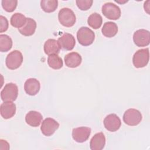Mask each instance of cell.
I'll return each instance as SVG.
<instances>
[{
    "instance_id": "6da1fadb",
    "label": "cell",
    "mask_w": 150,
    "mask_h": 150,
    "mask_svg": "<svg viewBox=\"0 0 150 150\" xmlns=\"http://www.w3.org/2000/svg\"><path fill=\"white\" fill-rule=\"evenodd\" d=\"M77 38L80 45L87 46L91 45L95 39L94 32L88 27H81L77 32Z\"/></svg>"
},
{
    "instance_id": "7a4b0ae2",
    "label": "cell",
    "mask_w": 150,
    "mask_h": 150,
    "mask_svg": "<svg viewBox=\"0 0 150 150\" xmlns=\"http://www.w3.org/2000/svg\"><path fill=\"white\" fill-rule=\"evenodd\" d=\"M59 21L65 27H71L76 23V15L74 12L68 8H63L58 13Z\"/></svg>"
},
{
    "instance_id": "3957f363",
    "label": "cell",
    "mask_w": 150,
    "mask_h": 150,
    "mask_svg": "<svg viewBox=\"0 0 150 150\" xmlns=\"http://www.w3.org/2000/svg\"><path fill=\"white\" fill-rule=\"evenodd\" d=\"M149 59V49H141L137 50L132 57V63L136 68H141L146 66Z\"/></svg>"
},
{
    "instance_id": "277c9868",
    "label": "cell",
    "mask_w": 150,
    "mask_h": 150,
    "mask_svg": "<svg viewBox=\"0 0 150 150\" xmlns=\"http://www.w3.org/2000/svg\"><path fill=\"white\" fill-rule=\"evenodd\" d=\"M23 62V55L22 53L15 50L9 53L5 60L6 67L10 70H15L20 67Z\"/></svg>"
},
{
    "instance_id": "5b68a950",
    "label": "cell",
    "mask_w": 150,
    "mask_h": 150,
    "mask_svg": "<svg viewBox=\"0 0 150 150\" xmlns=\"http://www.w3.org/2000/svg\"><path fill=\"white\" fill-rule=\"evenodd\" d=\"M18 95V88L16 84L13 83H9L5 84L1 92V98L5 101H13Z\"/></svg>"
},
{
    "instance_id": "8992f818",
    "label": "cell",
    "mask_w": 150,
    "mask_h": 150,
    "mask_svg": "<svg viewBox=\"0 0 150 150\" xmlns=\"http://www.w3.org/2000/svg\"><path fill=\"white\" fill-rule=\"evenodd\" d=\"M142 118L139 111L134 108L126 110L123 115V121L128 125L136 126L140 123Z\"/></svg>"
},
{
    "instance_id": "52a82bcc",
    "label": "cell",
    "mask_w": 150,
    "mask_h": 150,
    "mask_svg": "<svg viewBox=\"0 0 150 150\" xmlns=\"http://www.w3.org/2000/svg\"><path fill=\"white\" fill-rule=\"evenodd\" d=\"M102 13L108 19L117 20L121 16V9L112 2H107L102 6Z\"/></svg>"
},
{
    "instance_id": "ba28073f",
    "label": "cell",
    "mask_w": 150,
    "mask_h": 150,
    "mask_svg": "<svg viewBox=\"0 0 150 150\" xmlns=\"http://www.w3.org/2000/svg\"><path fill=\"white\" fill-rule=\"evenodd\" d=\"M133 40L138 47L148 46L150 42L149 31L143 29L136 30L133 35Z\"/></svg>"
},
{
    "instance_id": "9c48e42d",
    "label": "cell",
    "mask_w": 150,
    "mask_h": 150,
    "mask_svg": "<svg viewBox=\"0 0 150 150\" xmlns=\"http://www.w3.org/2000/svg\"><path fill=\"white\" fill-rule=\"evenodd\" d=\"M59 127V124L53 118H47L43 120L40 127L42 133L47 137L53 135Z\"/></svg>"
},
{
    "instance_id": "30bf717a",
    "label": "cell",
    "mask_w": 150,
    "mask_h": 150,
    "mask_svg": "<svg viewBox=\"0 0 150 150\" xmlns=\"http://www.w3.org/2000/svg\"><path fill=\"white\" fill-rule=\"evenodd\" d=\"M103 122L106 129L111 132L117 131L121 125L120 118L115 114H110L107 115Z\"/></svg>"
},
{
    "instance_id": "8fae6325",
    "label": "cell",
    "mask_w": 150,
    "mask_h": 150,
    "mask_svg": "<svg viewBox=\"0 0 150 150\" xmlns=\"http://www.w3.org/2000/svg\"><path fill=\"white\" fill-rule=\"evenodd\" d=\"M91 134V128L89 127H81L74 128L72 131L73 139L79 143L86 141Z\"/></svg>"
},
{
    "instance_id": "7c38bea8",
    "label": "cell",
    "mask_w": 150,
    "mask_h": 150,
    "mask_svg": "<svg viewBox=\"0 0 150 150\" xmlns=\"http://www.w3.org/2000/svg\"><path fill=\"white\" fill-rule=\"evenodd\" d=\"M60 48L64 50H72L76 45L74 36L69 33H64L57 40Z\"/></svg>"
},
{
    "instance_id": "4fadbf2b",
    "label": "cell",
    "mask_w": 150,
    "mask_h": 150,
    "mask_svg": "<svg viewBox=\"0 0 150 150\" xmlns=\"http://www.w3.org/2000/svg\"><path fill=\"white\" fill-rule=\"evenodd\" d=\"M0 112L4 119H9L15 114L16 105L12 101H5L1 104Z\"/></svg>"
},
{
    "instance_id": "5bb4252c",
    "label": "cell",
    "mask_w": 150,
    "mask_h": 150,
    "mask_svg": "<svg viewBox=\"0 0 150 150\" xmlns=\"http://www.w3.org/2000/svg\"><path fill=\"white\" fill-rule=\"evenodd\" d=\"M40 84L39 81L35 78H30L26 80L24 84V90L26 94L35 96L39 91Z\"/></svg>"
},
{
    "instance_id": "9a60e30c",
    "label": "cell",
    "mask_w": 150,
    "mask_h": 150,
    "mask_svg": "<svg viewBox=\"0 0 150 150\" xmlns=\"http://www.w3.org/2000/svg\"><path fill=\"white\" fill-rule=\"evenodd\" d=\"M105 144V137L103 132L96 134L91 139L90 148L91 150H101Z\"/></svg>"
},
{
    "instance_id": "2e32d148",
    "label": "cell",
    "mask_w": 150,
    "mask_h": 150,
    "mask_svg": "<svg viewBox=\"0 0 150 150\" xmlns=\"http://www.w3.org/2000/svg\"><path fill=\"white\" fill-rule=\"evenodd\" d=\"M64 62L66 66L70 68H75L80 66L82 59L80 54L77 52H71L64 56Z\"/></svg>"
},
{
    "instance_id": "e0dca14e",
    "label": "cell",
    "mask_w": 150,
    "mask_h": 150,
    "mask_svg": "<svg viewBox=\"0 0 150 150\" xmlns=\"http://www.w3.org/2000/svg\"><path fill=\"white\" fill-rule=\"evenodd\" d=\"M43 119L42 115L36 111H30L25 116V121L30 126L37 127L39 126Z\"/></svg>"
},
{
    "instance_id": "ac0fdd59",
    "label": "cell",
    "mask_w": 150,
    "mask_h": 150,
    "mask_svg": "<svg viewBox=\"0 0 150 150\" xmlns=\"http://www.w3.org/2000/svg\"><path fill=\"white\" fill-rule=\"evenodd\" d=\"M44 52L47 55L58 54L60 50V46L57 40L54 39L47 40L44 44Z\"/></svg>"
},
{
    "instance_id": "d6986e66",
    "label": "cell",
    "mask_w": 150,
    "mask_h": 150,
    "mask_svg": "<svg viewBox=\"0 0 150 150\" xmlns=\"http://www.w3.org/2000/svg\"><path fill=\"white\" fill-rule=\"evenodd\" d=\"M36 21L30 18H28L25 25L22 28L18 29V30L23 36H29L34 34L36 30Z\"/></svg>"
},
{
    "instance_id": "ffe728a7",
    "label": "cell",
    "mask_w": 150,
    "mask_h": 150,
    "mask_svg": "<svg viewBox=\"0 0 150 150\" xmlns=\"http://www.w3.org/2000/svg\"><path fill=\"white\" fill-rule=\"evenodd\" d=\"M103 35L107 38H112L118 32L117 24L112 22H106L101 29Z\"/></svg>"
},
{
    "instance_id": "44dd1931",
    "label": "cell",
    "mask_w": 150,
    "mask_h": 150,
    "mask_svg": "<svg viewBox=\"0 0 150 150\" xmlns=\"http://www.w3.org/2000/svg\"><path fill=\"white\" fill-rule=\"evenodd\" d=\"M26 20L27 18L21 13H15L11 16L10 22L12 26L19 29L25 25Z\"/></svg>"
},
{
    "instance_id": "7402d4cb",
    "label": "cell",
    "mask_w": 150,
    "mask_h": 150,
    "mask_svg": "<svg viewBox=\"0 0 150 150\" xmlns=\"http://www.w3.org/2000/svg\"><path fill=\"white\" fill-rule=\"evenodd\" d=\"M103 18L101 16L96 12L91 13L87 19L88 25L94 29L100 28L102 25Z\"/></svg>"
},
{
    "instance_id": "603a6c76",
    "label": "cell",
    "mask_w": 150,
    "mask_h": 150,
    "mask_svg": "<svg viewBox=\"0 0 150 150\" xmlns=\"http://www.w3.org/2000/svg\"><path fill=\"white\" fill-rule=\"evenodd\" d=\"M40 6L45 12H53L58 6V1L57 0H42L40 1Z\"/></svg>"
},
{
    "instance_id": "cb8c5ba5",
    "label": "cell",
    "mask_w": 150,
    "mask_h": 150,
    "mask_svg": "<svg viewBox=\"0 0 150 150\" xmlns=\"http://www.w3.org/2000/svg\"><path fill=\"white\" fill-rule=\"evenodd\" d=\"M47 63L50 67L55 70L60 69L63 64L62 58L57 54L49 55L47 58Z\"/></svg>"
},
{
    "instance_id": "d4e9b609",
    "label": "cell",
    "mask_w": 150,
    "mask_h": 150,
    "mask_svg": "<svg viewBox=\"0 0 150 150\" xmlns=\"http://www.w3.org/2000/svg\"><path fill=\"white\" fill-rule=\"evenodd\" d=\"M12 46V39L7 35H0V51L6 52L9 51Z\"/></svg>"
},
{
    "instance_id": "484cf974",
    "label": "cell",
    "mask_w": 150,
    "mask_h": 150,
    "mask_svg": "<svg viewBox=\"0 0 150 150\" xmlns=\"http://www.w3.org/2000/svg\"><path fill=\"white\" fill-rule=\"evenodd\" d=\"M4 9L8 12H13L16 8L18 1L16 0H2L1 2Z\"/></svg>"
},
{
    "instance_id": "4316f807",
    "label": "cell",
    "mask_w": 150,
    "mask_h": 150,
    "mask_svg": "<svg viewBox=\"0 0 150 150\" xmlns=\"http://www.w3.org/2000/svg\"><path fill=\"white\" fill-rule=\"evenodd\" d=\"M77 7L81 11H87L91 8L93 1L92 0H77Z\"/></svg>"
},
{
    "instance_id": "83f0119b",
    "label": "cell",
    "mask_w": 150,
    "mask_h": 150,
    "mask_svg": "<svg viewBox=\"0 0 150 150\" xmlns=\"http://www.w3.org/2000/svg\"><path fill=\"white\" fill-rule=\"evenodd\" d=\"M0 23H1L0 32L2 33V32L7 30V29L8 28L9 23H8V21L7 19L5 16H4L2 15L0 16Z\"/></svg>"
}]
</instances>
